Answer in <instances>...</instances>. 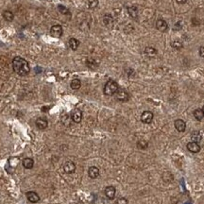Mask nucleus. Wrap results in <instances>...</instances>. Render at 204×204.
<instances>
[{"instance_id":"21","label":"nucleus","mask_w":204,"mask_h":204,"mask_svg":"<svg viewBox=\"0 0 204 204\" xmlns=\"http://www.w3.org/2000/svg\"><path fill=\"white\" fill-rule=\"evenodd\" d=\"M70 86L73 90H79L81 86V81L79 79H74L70 83Z\"/></svg>"},{"instance_id":"27","label":"nucleus","mask_w":204,"mask_h":204,"mask_svg":"<svg viewBox=\"0 0 204 204\" xmlns=\"http://www.w3.org/2000/svg\"><path fill=\"white\" fill-rule=\"evenodd\" d=\"M61 122L65 126H69L70 125V116L67 114H64L61 115Z\"/></svg>"},{"instance_id":"30","label":"nucleus","mask_w":204,"mask_h":204,"mask_svg":"<svg viewBox=\"0 0 204 204\" xmlns=\"http://www.w3.org/2000/svg\"><path fill=\"white\" fill-rule=\"evenodd\" d=\"M128 200L126 197H119L117 200H116L115 204H128Z\"/></svg>"},{"instance_id":"3","label":"nucleus","mask_w":204,"mask_h":204,"mask_svg":"<svg viewBox=\"0 0 204 204\" xmlns=\"http://www.w3.org/2000/svg\"><path fill=\"white\" fill-rule=\"evenodd\" d=\"M115 96H116V99L122 102L128 101L129 98V95L125 89H118L117 92L115 93Z\"/></svg>"},{"instance_id":"6","label":"nucleus","mask_w":204,"mask_h":204,"mask_svg":"<svg viewBox=\"0 0 204 204\" xmlns=\"http://www.w3.org/2000/svg\"><path fill=\"white\" fill-rule=\"evenodd\" d=\"M71 119L73 120V122L75 123H80L81 122L82 119V111L79 109H75L74 111H72L71 114Z\"/></svg>"},{"instance_id":"2","label":"nucleus","mask_w":204,"mask_h":204,"mask_svg":"<svg viewBox=\"0 0 204 204\" xmlns=\"http://www.w3.org/2000/svg\"><path fill=\"white\" fill-rule=\"evenodd\" d=\"M119 89V87H118V84H117V82L114 81V80H108L106 82V84L104 86V94L106 95H115V93L117 92V90Z\"/></svg>"},{"instance_id":"17","label":"nucleus","mask_w":204,"mask_h":204,"mask_svg":"<svg viewBox=\"0 0 204 204\" xmlns=\"http://www.w3.org/2000/svg\"><path fill=\"white\" fill-rule=\"evenodd\" d=\"M145 54L147 57L148 58H154L155 56L157 55V50L155 49L154 47H145Z\"/></svg>"},{"instance_id":"35","label":"nucleus","mask_w":204,"mask_h":204,"mask_svg":"<svg viewBox=\"0 0 204 204\" xmlns=\"http://www.w3.org/2000/svg\"><path fill=\"white\" fill-rule=\"evenodd\" d=\"M71 204H77V203H75V202H73V203H71Z\"/></svg>"},{"instance_id":"16","label":"nucleus","mask_w":204,"mask_h":204,"mask_svg":"<svg viewBox=\"0 0 204 204\" xmlns=\"http://www.w3.org/2000/svg\"><path fill=\"white\" fill-rule=\"evenodd\" d=\"M128 12L129 14V16L132 18H137L138 16V8L137 6H130V7H128Z\"/></svg>"},{"instance_id":"4","label":"nucleus","mask_w":204,"mask_h":204,"mask_svg":"<svg viewBox=\"0 0 204 204\" xmlns=\"http://www.w3.org/2000/svg\"><path fill=\"white\" fill-rule=\"evenodd\" d=\"M62 27L61 25H54L50 28V35L54 38H60L62 35Z\"/></svg>"},{"instance_id":"31","label":"nucleus","mask_w":204,"mask_h":204,"mask_svg":"<svg viewBox=\"0 0 204 204\" xmlns=\"http://www.w3.org/2000/svg\"><path fill=\"white\" fill-rule=\"evenodd\" d=\"M182 28V23L181 21H178L176 24L174 25V30H179Z\"/></svg>"},{"instance_id":"10","label":"nucleus","mask_w":204,"mask_h":204,"mask_svg":"<svg viewBox=\"0 0 204 204\" xmlns=\"http://www.w3.org/2000/svg\"><path fill=\"white\" fill-rule=\"evenodd\" d=\"M187 149L192 153H197L200 151V145L196 142H189L187 144Z\"/></svg>"},{"instance_id":"33","label":"nucleus","mask_w":204,"mask_h":204,"mask_svg":"<svg viewBox=\"0 0 204 204\" xmlns=\"http://www.w3.org/2000/svg\"><path fill=\"white\" fill-rule=\"evenodd\" d=\"M176 1H177V3L178 4H184V3H186V1H187V0H176Z\"/></svg>"},{"instance_id":"12","label":"nucleus","mask_w":204,"mask_h":204,"mask_svg":"<svg viewBox=\"0 0 204 204\" xmlns=\"http://www.w3.org/2000/svg\"><path fill=\"white\" fill-rule=\"evenodd\" d=\"M27 197L30 202L31 203H36L38 202L39 200H40V197H39V195L36 193V192H33V191H30L27 193Z\"/></svg>"},{"instance_id":"11","label":"nucleus","mask_w":204,"mask_h":204,"mask_svg":"<svg viewBox=\"0 0 204 204\" xmlns=\"http://www.w3.org/2000/svg\"><path fill=\"white\" fill-rule=\"evenodd\" d=\"M105 196L109 198V200H114V197H115V193H116V190H115V188L114 186H107L105 188Z\"/></svg>"},{"instance_id":"32","label":"nucleus","mask_w":204,"mask_h":204,"mask_svg":"<svg viewBox=\"0 0 204 204\" xmlns=\"http://www.w3.org/2000/svg\"><path fill=\"white\" fill-rule=\"evenodd\" d=\"M200 57L204 58V46H201L200 48Z\"/></svg>"},{"instance_id":"20","label":"nucleus","mask_w":204,"mask_h":204,"mask_svg":"<svg viewBox=\"0 0 204 204\" xmlns=\"http://www.w3.org/2000/svg\"><path fill=\"white\" fill-rule=\"evenodd\" d=\"M201 134L200 132H197V130H195V132H193L191 134V139H192V142H196L198 143L201 141Z\"/></svg>"},{"instance_id":"24","label":"nucleus","mask_w":204,"mask_h":204,"mask_svg":"<svg viewBox=\"0 0 204 204\" xmlns=\"http://www.w3.org/2000/svg\"><path fill=\"white\" fill-rule=\"evenodd\" d=\"M86 64L89 68H92V69H95V68H96V67H98V64L94 59H88V60H87V61H86Z\"/></svg>"},{"instance_id":"9","label":"nucleus","mask_w":204,"mask_h":204,"mask_svg":"<svg viewBox=\"0 0 204 204\" xmlns=\"http://www.w3.org/2000/svg\"><path fill=\"white\" fill-rule=\"evenodd\" d=\"M174 126H175V129H176L179 132H183L184 130H185V129H186V124H185V122H184V121L182 120V119H177V120H175Z\"/></svg>"},{"instance_id":"5","label":"nucleus","mask_w":204,"mask_h":204,"mask_svg":"<svg viewBox=\"0 0 204 204\" xmlns=\"http://www.w3.org/2000/svg\"><path fill=\"white\" fill-rule=\"evenodd\" d=\"M154 115L151 111H145L144 113L141 114V121L145 124H150L152 122Z\"/></svg>"},{"instance_id":"26","label":"nucleus","mask_w":204,"mask_h":204,"mask_svg":"<svg viewBox=\"0 0 204 204\" xmlns=\"http://www.w3.org/2000/svg\"><path fill=\"white\" fill-rule=\"evenodd\" d=\"M171 46L173 48H175V49L179 50V49H181V48H182L183 46H182V43L179 40H175L171 43Z\"/></svg>"},{"instance_id":"19","label":"nucleus","mask_w":204,"mask_h":204,"mask_svg":"<svg viewBox=\"0 0 204 204\" xmlns=\"http://www.w3.org/2000/svg\"><path fill=\"white\" fill-rule=\"evenodd\" d=\"M34 166V161L31 158H25L23 160V166L26 169H31Z\"/></svg>"},{"instance_id":"14","label":"nucleus","mask_w":204,"mask_h":204,"mask_svg":"<svg viewBox=\"0 0 204 204\" xmlns=\"http://www.w3.org/2000/svg\"><path fill=\"white\" fill-rule=\"evenodd\" d=\"M103 23L107 27H111L114 25V18L110 13H107L103 17Z\"/></svg>"},{"instance_id":"22","label":"nucleus","mask_w":204,"mask_h":204,"mask_svg":"<svg viewBox=\"0 0 204 204\" xmlns=\"http://www.w3.org/2000/svg\"><path fill=\"white\" fill-rule=\"evenodd\" d=\"M193 114H194V117H195V118H196L197 120H198V121L202 120L203 117H204L203 111H202L201 109H196L195 111H194Z\"/></svg>"},{"instance_id":"8","label":"nucleus","mask_w":204,"mask_h":204,"mask_svg":"<svg viewBox=\"0 0 204 204\" xmlns=\"http://www.w3.org/2000/svg\"><path fill=\"white\" fill-rule=\"evenodd\" d=\"M64 170L67 174H72L75 172L76 170V164L72 161H67L64 164Z\"/></svg>"},{"instance_id":"25","label":"nucleus","mask_w":204,"mask_h":204,"mask_svg":"<svg viewBox=\"0 0 204 204\" xmlns=\"http://www.w3.org/2000/svg\"><path fill=\"white\" fill-rule=\"evenodd\" d=\"M148 147V143L145 140H140L137 142V148L140 149H145Z\"/></svg>"},{"instance_id":"7","label":"nucleus","mask_w":204,"mask_h":204,"mask_svg":"<svg viewBox=\"0 0 204 204\" xmlns=\"http://www.w3.org/2000/svg\"><path fill=\"white\" fill-rule=\"evenodd\" d=\"M156 28L161 32H166L168 30V25L163 19H158L156 22Z\"/></svg>"},{"instance_id":"15","label":"nucleus","mask_w":204,"mask_h":204,"mask_svg":"<svg viewBox=\"0 0 204 204\" xmlns=\"http://www.w3.org/2000/svg\"><path fill=\"white\" fill-rule=\"evenodd\" d=\"M88 175L91 179H96L99 176V169L96 166H91L88 169Z\"/></svg>"},{"instance_id":"29","label":"nucleus","mask_w":204,"mask_h":204,"mask_svg":"<svg viewBox=\"0 0 204 204\" xmlns=\"http://www.w3.org/2000/svg\"><path fill=\"white\" fill-rule=\"evenodd\" d=\"M99 1L98 0H88V7L90 9H95L98 6Z\"/></svg>"},{"instance_id":"18","label":"nucleus","mask_w":204,"mask_h":204,"mask_svg":"<svg viewBox=\"0 0 204 204\" xmlns=\"http://www.w3.org/2000/svg\"><path fill=\"white\" fill-rule=\"evenodd\" d=\"M68 43H69V46H70L71 49L74 50V51L77 50L80 46V41L76 38H71L69 42H68Z\"/></svg>"},{"instance_id":"1","label":"nucleus","mask_w":204,"mask_h":204,"mask_svg":"<svg viewBox=\"0 0 204 204\" xmlns=\"http://www.w3.org/2000/svg\"><path fill=\"white\" fill-rule=\"evenodd\" d=\"M12 68L19 76H27L30 71L27 61L22 57H15L12 60Z\"/></svg>"},{"instance_id":"28","label":"nucleus","mask_w":204,"mask_h":204,"mask_svg":"<svg viewBox=\"0 0 204 204\" xmlns=\"http://www.w3.org/2000/svg\"><path fill=\"white\" fill-rule=\"evenodd\" d=\"M58 9H59V12L62 14H64V15H68V14H70L69 9H68L66 7L62 6V5H59L58 6Z\"/></svg>"},{"instance_id":"13","label":"nucleus","mask_w":204,"mask_h":204,"mask_svg":"<svg viewBox=\"0 0 204 204\" xmlns=\"http://www.w3.org/2000/svg\"><path fill=\"white\" fill-rule=\"evenodd\" d=\"M47 126H48V122H47V120L46 118H38L36 120V127L39 129H41V130H43V129H46L47 128Z\"/></svg>"},{"instance_id":"23","label":"nucleus","mask_w":204,"mask_h":204,"mask_svg":"<svg viewBox=\"0 0 204 204\" xmlns=\"http://www.w3.org/2000/svg\"><path fill=\"white\" fill-rule=\"evenodd\" d=\"M3 17H4V19L6 21L11 22V21L13 20L14 15H13V13L11 11H5V12H3Z\"/></svg>"},{"instance_id":"34","label":"nucleus","mask_w":204,"mask_h":204,"mask_svg":"<svg viewBox=\"0 0 204 204\" xmlns=\"http://www.w3.org/2000/svg\"><path fill=\"white\" fill-rule=\"evenodd\" d=\"M201 110H202V111H203V114H204V106L202 107V109H201Z\"/></svg>"}]
</instances>
